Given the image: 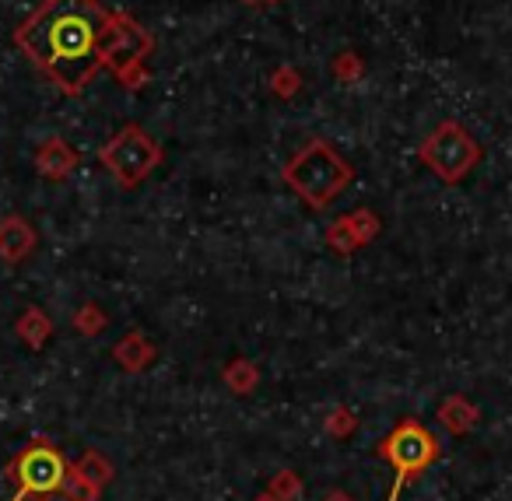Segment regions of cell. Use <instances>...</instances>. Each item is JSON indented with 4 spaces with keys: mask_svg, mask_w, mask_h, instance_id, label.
I'll list each match as a JSON object with an SVG mask.
<instances>
[{
    "mask_svg": "<svg viewBox=\"0 0 512 501\" xmlns=\"http://www.w3.org/2000/svg\"><path fill=\"white\" fill-rule=\"evenodd\" d=\"M71 323H74V330H78L81 337H99V333L106 330V323H109V319H106V312H102L99 305H95V302H88V305H81V309L74 312V319H71Z\"/></svg>",
    "mask_w": 512,
    "mask_h": 501,
    "instance_id": "16",
    "label": "cell"
},
{
    "mask_svg": "<svg viewBox=\"0 0 512 501\" xmlns=\"http://www.w3.org/2000/svg\"><path fill=\"white\" fill-rule=\"evenodd\" d=\"M74 165H78V155H74V151L67 148L64 137H46V141L39 144V151H36V169L43 172L46 179L60 183V179L71 176Z\"/></svg>",
    "mask_w": 512,
    "mask_h": 501,
    "instance_id": "9",
    "label": "cell"
},
{
    "mask_svg": "<svg viewBox=\"0 0 512 501\" xmlns=\"http://www.w3.org/2000/svg\"><path fill=\"white\" fill-rule=\"evenodd\" d=\"M264 491L274 494L278 501H299L302 494H306V484H302V477L295 470H278L271 480H267Z\"/></svg>",
    "mask_w": 512,
    "mask_h": 501,
    "instance_id": "15",
    "label": "cell"
},
{
    "mask_svg": "<svg viewBox=\"0 0 512 501\" xmlns=\"http://www.w3.org/2000/svg\"><path fill=\"white\" fill-rule=\"evenodd\" d=\"M435 417H439V424L449 431V435L463 438V435H470V431L477 428V421H481V410H477L467 396L453 393V396H446V400L439 403Z\"/></svg>",
    "mask_w": 512,
    "mask_h": 501,
    "instance_id": "10",
    "label": "cell"
},
{
    "mask_svg": "<svg viewBox=\"0 0 512 501\" xmlns=\"http://www.w3.org/2000/svg\"><path fill=\"white\" fill-rule=\"evenodd\" d=\"M67 470L71 463L64 459V452L53 442H32L22 456L11 463V477H15L18 494L25 498H50V494H60L67 480Z\"/></svg>",
    "mask_w": 512,
    "mask_h": 501,
    "instance_id": "6",
    "label": "cell"
},
{
    "mask_svg": "<svg viewBox=\"0 0 512 501\" xmlns=\"http://www.w3.org/2000/svg\"><path fill=\"white\" fill-rule=\"evenodd\" d=\"M379 214H372L369 207L362 211H351L344 218H337L334 225L327 228V246L334 249L337 256H351L358 253L362 246H369L372 239L379 235Z\"/></svg>",
    "mask_w": 512,
    "mask_h": 501,
    "instance_id": "7",
    "label": "cell"
},
{
    "mask_svg": "<svg viewBox=\"0 0 512 501\" xmlns=\"http://www.w3.org/2000/svg\"><path fill=\"white\" fill-rule=\"evenodd\" d=\"M113 358L123 372H144V368L155 361V344H151L141 330H130L127 337L113 347Z\"/></svg>",
    "mask_w": 512,
    "mask_h": 501,
    "instance_id": "11",
    "label": "cell"
},
{
    "mask_svg": "<svg viewBox=\"0 0 512 501\" xmlns=\"http://www.w3.org/2000/svg\"><path fill=\"white\" fill-rule=\"evenodd\" d=\"M15 39L64 95H81V88L106 64H113L127 81L151 50L141 25L109 15L99 0H46Z\"/></svg>",
    "mask_w": 512,
    "mask_h": 501,
    "instance_id": "1",
    "label": "cell"
},
{
    "mask_svg": "<svg viewBox=\"0 0 512 501\" xmlns=\"http://www.w3.org/2000/svg\"><path fill=\"white\" fill-rule=\"evenodd\" d=\"M362 71H365V64H362V57H355V53H341V57L334 60V74L341 81H358L362 78Z\"/></svg>",
    "mask_w": 512,
    "mask_h": 501,
    "instance_id": "19",
    "label": "cell"
},
{
    "mask_svg": "<svg viewBox=\"0 0 512 501\" xmlns=\"http://www.w3.org/2000/svg\"><path fill=\"white\" fill-rule=\"evenodd\" d=\"M36 228L32 221L18 218V214H8V218H0V260L4 263H22L36 253Z\"/></svg>",
    "mask_w": 512,
    "mask_h": 501,
    "instance_id": "8",
    "label": "cell"
},
{
    "mask_svg": "<svg viewBox=\"0 0 512 501\" xmlns=\"http://www.w3.org/2000/svg\"><path fill=\"white\" fill-rule=\"evenodd\" d=\"M299 85H302V78L295 67H281V71L274 74V92H278L281 99H292V95L299 92Z\"/></svg>",
    "mask_w": 512,
    "mask_h": 501,
    "instance_id": "20",
    "label": "cell"
},
{
    "mask_svg": "<svg viewBox=\"0 0 512 501\" xmlns=\"http://www.w3.org/2000/svg\"><path fill=\"white\" fill-rule=\"evenodd\" d=\"M15 501H25V494H15Z\"/></svg>",
    "mask_w": 512,
    "mask_h": 501,
    "instance_id": "24",
    "label": "cell"
},
{
    "mask_svg": "<svg viewBox=\"0 0 512 501\" xmlns=\"http://www.w3.org/2000/svg\"><path fill=\"white\" fill-rule=\"evenodd\" d=\"M60 494H64L67 501H99V487H92L85 477H81L78 470H67V480H64V487H60Z\"/></svg>",
    "mask_w": 512,
    "mask_h": 501,
    "instance_id": "17",
    "label": "cell"
},
{
    "mask_svg": "<svg viewBox=\"0 0 512 501\" xmlns=\"http://www.w3.org/2000/svg\"><path fill=\"white\" fill-rule=\"evenodd\" d=\"M71 466L81 473V477L88 480V484H92V487H99V491L109 484V480H113V473H116V470H113V463H109V459L102 456L99 449H88L85 456H81L78 463H71Z\"/></svg>",
    "mask_w": 512,
    "mask_h": 501,
    "instance_id": "14",
    "label": "cell"
},
{
    "mask_svg": "<svg viewBox=\"0 0 512 501\" xmlns=\"http://www.w3.org/2000/svg\"><path fill=\"white\" fill-rule=\"evenodd\" d=\"M355 179V169L330 148L327 141H313L285 165V183L306 200L309 207L323 211L327 204H334L348 183Z\"/></svg>",
    "mask_w": 512,
    "mask_h": 501,
    "instance_id": "2",
    "label": "cell"
},
{
    "mask_svg": "<svg viewBox=\"0 0 512 501\" xmlns=\"http://www.w3.org/2000/svg\"><path fill=\"white\" fill-rule=\"evenodd\" d=\"M323 501H355V498H351L348 491H330V494H327V498H323Z\"/></svg>",
    "mask_w": 512,
    "mask_h": 501,
    "instance_id": "21",
    "label": "cell"
},
{
    "mask_svg": "<svg viewBox=\"0 0 512 501\" xmlns=\"http://www.w3.org/2000/svg\"><path fill=\"white\" fill-rule=\"evenodd\" d=\"M246 4H274V0H246Z\"/></svg>",
    "mask_w": 512,
    "mask_h": 501,
    "instance_id": "23",
    "label": "cell"
},
{
    "mask_svg": "<svg viewBox=\"0 0 512 501\" xmlns=\"http://www.w3.org/2000/svg\"><path fill=\"white\" fill-rule=\"evenodd\" d=\"M418 158L425 162V169H432L446 186H456L474 172V165L481 162V144L474 141L463 123L446 120L421 141Z\"/></svg>",
    "mask_w": 512,
    "mask_h": 501,
    "instance_id": "4",
    "label": "cell"
},
{
    "mask_svg": "<svg viewBox=\"0 0 512 501\" xmlns=\"http://www.w3.org/2000/svg\"><path fill=\"white\" fill-rule=\"evenodd\" d=\"M355 428H358L355 410L334 407V410L327 414V435H330V438H351V435H355Z\"/></svg>",
    "mask_w": 512,
    "mask_h": 501,
    "instance_id": "18",
    "label": "cell"
},
{
    "mask_svg": "<svg viewBox=\"0 0 512 501\" xmlns=\"http://www.w3.org/2000/svg\"><path fill=\"white\" fill-rule=\"evenodd\" d=\"M379 456L397 470V480H393L390 498L386 501H400V491H404L418 473H425L428 466L442 456V445H439V438L425 428V424L404 417V421H400L397 428L379 442Z\"/></svg>",
    "mask_w": 512,
    "mask_h": 501,
    "instance_id": "3",
    "label": "cell"
},
{
    "mask_svg": "<svg viewBox=\"0 0 512 501\" xmlns=\"http://www.w3.org/2000/svg\"><path fill=\"white\" fill-rule=\"evenodd\" d=\"M253 501H278V498H274V494H267V491H264V494H260V498H253Z\"/></svg>",
    "mask_w": 512,
    "mask_h": 501,
    "instance_id": "22",
    "label": "cell"
},
{
    "mask_svg": "<svg viewBox=\"0 0 512 501\" xmlns=\"http://www.w3.org/2000/svg\"><path fill=\"white\" fill-rule=\"evenodd\" d=\"M99 162L113 172V179L127 190H134L137 183L151 176L162 162V148L158 141L141 127H123L106 148L99 151Z\"/></svg>",
    "mask_w": 512,
    "mask_h": 501,
    "instance_id": "5",
    "label": "cell"
},
{
    "mask_svg": "<svg viewBox=\"0 0 512 501\" xmlns=\"http://www.w3.org/2000/svg\"><path fill=\"white\" fill-rule=\"evenodd\" d=\"M15 330H18V337H22V344H29L32 351H39V347L46 344V340L53 337V323H50V316H46L39 305H29V309L18 316V323H15Z\"/></svg>",
    "mask_w": 512,
    "mask_h": 501,
    "instance_id": "12",
    "label": "cell"
},
{
    "mask_svg": "<svg viewBox=\"0 0 512 501\" xmlns=\"http://www.w3.org/2000/svg\"><path fill=\"white\" fill-rule=\"evenodd\" d=\"M221 382H225L235 396H249L256 386H260V368H256L253 361H246V358H235V361H228V365H225Z\"/></svg>",
    "mask_w": 512,
    "mask_h": 501,
    "instance_id": "13",
    "label": "cell"
}]
</instances>
